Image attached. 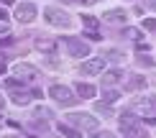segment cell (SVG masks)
<instances>
[{
    "mask_svg": "<svg viewBox=\"0 0 156 138\" xmlns=\"http://www.w3.org/2000/svg\"><path fill=\"white\" fill-rule=\"evenodd\" d=\"M59 130H62V133L67 136V138H80V130H74V128H69V126H64V123H62V126H59Z\"/></svg>",
    "mask_w": 156,
    "mask_h": 138,
    "instance_id": "d6986e66",
    "label": "cell"
},
{
    "mask_svg": "<svg viewBox=\"0 0 156 138\" xmlns=\"http://www.w3.org/2000/svg\"><path fill=\"white\" fill-rule=\"evenodd\" d=\"M144 87H146V77L144 74H133L131 80L126 82V90L128 92H138V90H144Z\"/></svg>",
    "mask_w": 156,
    "mask_h": 138,
    "instance_id": "8fae6325",
    "label": "cell"
},
{
    "mask_svg": "<svg viewBox=\"0 0 156 138\" xmlns=\"http://www.w3.org/2000/svg\"><path fill=\"white\" fill-rule=\"evenodd\" d=\"M77 92H80V97H84V100H87V97L95 95V87H92L90 82H80V84H77Z\"/></svg>",
    "mask_w": 156,
    "mask_h": 138,
    "instance_id": "2e32d148",
    "label": "cell"
},
{
    "mask_svg": "<svg viewBox=\"0 0 156 138\" xmlns=\"http://www.w3.org/2000/svg\"><path fill=\"white\" fill-rule=\"evenodd\" d=\"M123 80V72L120 69H110L102 74V87H110V84H115V82H120Z\"/></svg>",
    "mask_w": 156,
    "mask_h": 138,
    "instance_id": "7c38bea8",
    "label": "cell"
},
{
    "mask_svg": "<svg viewBox=\"0 0 156 138\" xmlns=\"http://www.w3.org/2000/svg\"><path fill=\"white\" fill-rule=\"evenodd\" d=\"M120 130L126 133V138H146V136H148L146 128L141 126L131 113H123V115H120Z\"/></svg>",
    "mask_w": 156,
    "mask_h": 138,
    "instance_id": "6da1fadb",
    "label": "cell"
},
{
    "mask_svg": "<svg viewBox=\"0 0 156 138\" xmlns=\"http://www.w3.org/2000/svg\"><path fill=\"white\" fill-rule=\"evenodd\" d=\"M146 8H151V10H156V0H146Z\"/></svg>",
    "mask_w": 156,
    "mask_h": 138,
    "instance_id": "d4e9b609",
    "label": "cell"
},
{
    "mask_svg": "<svg viewBox=\"0 0 156 138\" xmlns=\"http://www.w3.org/2000/svg\"><path fill=\"white\" fill-rule=\"evenodd\" d=\"M36 49L38 51H46V54H56V44L49 41V38H36Z\"/></svg>",
    "mask_w": 156,
    "mask_h": 138,
    "instance_id": "5bb4252c",
    "label": "cell"
},
{
    "mask_svg": "<svg viewBox=\"0 0 156 138\" xmlns=\"http://www.w3.org/2000/svg\"><path fill=\"white\" fill-rule=\"evenodd\" d=\"M136 108L146 110V113H156V95H146V97H136Z\"/></svg>",
    "mask_w": 156,
    "mask_h": 138,
    "instance_id": "9c48e42d",
    "label": "cell"
},
{
    "mask_svg": "<svg viewBox=\"0 0 156 138\" xmlns=\"http://www.w3.org/2000/svg\"><path fill=\"white\" fill-rule=\"evenodd\" d=\"M5 110V100H3V95H0V113Z\"/></svg>",
    "mask_w": 156,
    "mask_h": 138,
    "instance_id": "4316f807",
    "label": "cell"
},
{
    "mask_svg": "<svg viewBox=\"0 0 156 138\" xmlns=\"http://www.w3.org/2000/svg\"><path fill=\"white\" fill-rule=\"evenodd\" d=\"M5 18H8V13H5V8H0V21L5 23Z\"/></svg>",
    "mask_w": 156,
    "mask_h": 138,
    "instance_id": "484cf974",
    "label": "cell"
},
{
    "mask_svg": "<svg viewBox=\"0 0 156 138\" xmlns=\"http://www.w3.org/2000/svg\"><path fill=\"white\" fill-rule=\"evenodd\" d=\"M82 23L87 26V36L92 38V41H97V38H100V31H97V21L92 16H82Z\"/></svg>",
    "mask_w": 156,
    "mask_h": 138,
    "instance_id": "30bf717a",
    "label": "cell"
},
{
    "mask_svg": "<svg viewBox=\"0 0 156 138\" xmlns=\"http://www.w3.org/2000/svg\"><path fill=\"white\" fill-rule=\"evenodd\" d=\"M123 36H128L131 41H138L141 44V31L138 28H131V26H128V28H123Z\"/></svg>",
    "mask_w": 156,
    "mask_h": 138,
    "instance_id": "ac0fdd59",
    "label": "cell"
},
{
    "mask_svg": "<svg viewBox=\"0 0 156 138\" xmlns=\"http://www.w3.org/2000/svg\"><path fill=\"white\" fill-rule=\"evenodd\" d=\"M64 46H67V51L72 56H77V59H82V56L90 54V46L84 44L82 38H72V36H69V38H64Z\"/></svg>",
    "mask_w": 156,
    "mask_h": 138,
    "instance_id": "277c9868",
    "label": "cell"
},
{
    "mask_svg": "<svg viewBox=\"0 0 156 138\" xmlns=\"http://www.w3.org/2000/svg\"><path fill=\"white\" fill-rule=\"evenodd\" d=\"M108 59H113V62H120V59H123V54H120L118 49H110V51H108Z\"/></svg>",
    "mask_w": 156,
    "mask_h": 138,
    "instance_id": "44dd1931",
    "label": "cell"
},
{
    "mask_svg": "<svg viewBox=\"0 0 156 138\" xmlns=\"http://www.w3.org/2000/svg\"><path fill=\"white\" fill-rule=\"evenodd\" d=\"M3 138H23V136H3Z\"/></svg>",
    "mask_w": 156,
    "mask_h": 138,
    "instance_id": "f1b7e54d",
    "label": "cell"
},
{
    "mask_svg": "<svg viewBox=\"0 0 156 138\" xmlns=\"http://www.w3.org/2000/svg\"><path fill=\"white\" fill-rule=\"evenodd\" d=\"M49 95L54 97L56 102H62V105H74V100H77V97L72 95V90H69L67 84H51Z\"/></svg>",
    "mask_w": 156,
    "mask_h": 138,
    "instance_id": "3957f363",
    "label": "cell"
},
{
    "mask_svg": "<svg viewBox=\"0 0 156 138\" xmlns=\"http://www.w3.org/2000/svg\"><path fill=\"white\" fill-rule=\"evenodd\" d=\"M44 18H46L51 26H59V28H67V26L72 23V18H69L62 8H46L44 10Z\"/></svg>",
    "mask_w": 156,
    "mask_h": 138,
    "instance_id": "7a4b0ae2",
    "label": "cell"
},
{
    "mask_svg": "<svg viewBox=\"0 0 156 138\" xmlns=\"http://www.w3.org/2000/svg\"><path fill=\"white\" fill-rule=\"evenodd\" d=\"M36 5L34 3H21V5H18V8H16V18H18V23H31V21H34V18H36Z\"/></svg>",
    "mask_w": 156,
    "mask_h": 138,
    "instance_id": "8992f818",
    "label": "cell"
},
{
    "mask_svg": "<svg viewBox=\"0 0 156 138\" xmlns=\"http://www.w3.org/2000/svg\"><path fill=\"white\" fill-rule=\"evenodd\" d=\"M69 123H74L77 128H84V130H97V120L92 115H84V113H69Z\"/></svg>",
    "mask_w": 156,
    "mask_h": 138,
    "instance_id": "5b68a950",
    "label": "cell"
},
{
    "mask_svg": "<svg viewBox=\"0 0 156 138\" xmlns=\"http://www.w3.org/2000/svg\"><path fill=\"white\" fill-rule=\"evenodd\" d=\"M0 74H5V64H0Z\"/></svg>",
    "mask_w": 156,
    "mask_h": 138,
    "instance_id": "83f0119b",
    "label": "cell"
},
{
    "mask_svg": "<svg viewBox=\"0 0 156 138\" xmlns=\"http://www.w3.org/2000/svg\"><path fill=\"white\" fill-rule=\"evenodd\" d=\"M102 100H105V102H115V100H118V90L102 87Z\"/></svg>",
    "mask_w": 156,
    "mask_h": 138,
    "instance_id": "e0dca14e",
    "label": "cell"
},
{
    "mask_svg": "<svg viewBox=\"0 0 156 138\" xmlns=\"http://www.w3.org/2000/svg\"><path fill=\"white\" fill-rule=\"evenodd\" d=\"M138 64H141V67H154V59H148V56H138Z\"/></svg>",
    "mask_w": 156,
    "mask_h": 138,
    "instance_id": "603a6c76",
    "label": "cell"
},
{
    "mask_svg": "<svg viewBox=\"0 0 156 138\" xmlns=\"http://www.w3.org/2000/svg\"><path fill=\"white\" fill-rule=\"evenodd\" d=\"M95 110H97V113H105V118H108V115H113V110H110V102H97V105H95Z\"/></svg>",
    "mask_w": 156,
    "mask_h": 138,
    "instance_id": "ffe728a7",
    "label": "cell"
},
{
    "mask_svg": "<svg viewBox=\"0 0 156 138\" xmlns=\"http://www.w3.org/2000/svg\"><path fill=\"white\" fill-rule=\"evenodd\" d=\"M102 18H105V23H126V13L123 10H108Z\"/></svg>",
    "mask_w": 156,
    "mask_h": 138,
    "instance_id": "9a60e30c",
    "label": "cell"
},
{
    "mask_svg": "<svg viewBox=\"0 0 156 138\" xmlns=\"http://www.w3.org/2000/svg\"><path fill=\"white\" fill-rule=\"evenodd\" d=\"M34 100V92H26V90H16L13 92V102L16 105H28Z\"/></svg>",
    "mask_w": 156,
    "mask_h": 138,
    "instance_id": "4fadbf2b",
    "label": "cell"
},
{
    "mask_svg": "<svg viewBox=\"0 0 156 138\" xmlns=\"http://www.w3.org/2000/svg\"><path fill=\"white\" fill-rule=\"evenodd\" d=\"M102 69H105V62L102 59H90V62H84L80 67V74H100Z\"/></svg>",
    "mask_w": 156,
    "mask_h": 138,
    "instance_id": "ba28073f",
    "label": "cell"
},
{
    "mask_svg": "<svg viewBox=\"0 0 156 138\" xmlns=\"http://www.w3.org/2000/svg\"><path fill=\"white\" fill-rule=\"evenodd\" d=\"M144 28H146V31H156V18H146V21H144Z\"/></svg>",
    "mask_w": 156,
    "mask_h": 138,
    "instance_id": "7402d4cb",
    "label": "cell"
},
{
    "mask_svg": "<svg viewBox=\"0 0 156 138\" xmlns=\"http://www.w3.org/2000/svg\"><path fill=\"white\" fill-rule=\"evenodd\" d=\"M16 74H18V80H21V82H31V80H36L38 69L34 67V64H18V67H16Z\"/></svg>",
    "mask_w": 156,
    "mask_h": 138,
    "instance_id": "52a82bcc",
    "label": "cell"
},
{
    "mask_svg": "<svg viewBox=\"0 0 156 138\" xmlns=\"http://www.w3.org/2000/svg\"><path fill=\"white\" fill-rule=\"evenodd\" d=\"M36 115H38V118H49V115H51V110H49V108H38V110H36Z\"/></svg>",
    "mask_w": 156,
    "mask_h": 138,
    "instance_id": "cb8c5ba5",
    "label": "cell"
}]
</instances>
